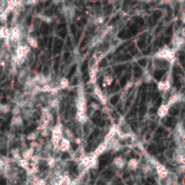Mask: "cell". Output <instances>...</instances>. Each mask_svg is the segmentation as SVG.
I'll list each match as a JSON object with an SVG mask.
<instances>
[{
	"mask_svg": "<svg viewBox=\"0 0 185 185\" xmlns=\"http://www.w3.org/2000/svg\"><path fill=\"white\" fill-rule=\"evenodd\" d=\"M157 88L159 91L166 92L171 88V83H170L169 79H162L158 81L157 83Z\"/></svg>",
	"mask_w": 185,
	"mask_h": 185,
	"instance_id": "9",
	"label": "cell"
},
{
	"mask_svg": "<svg viewBox=\"0 0 185 185\" xmlns=\"http://www.w3.org/2000/svg\"><path fill=\"white\" fill-rule=\"evenodd\" d=\"M155 169H156V173H157L158 177L162 180L165 179L169 175L168 169L164 164H160V162H156V164H155Z\"/></svg>",
	"mask_w": 185,
	"mask_h": 185,
	"instance_id": "4",
	"label": "cell"
},
{
	"mask_svg": "<svg viewBox=\"0 0 185 185\" xmlns=\"http://www.w3.org/2000/svg\"><path fill=\"white\" fill-rule=\"evenodd\" d=\"M127 166L129 170H131V171H136V170L138 168L139 166V162L135 158H131L127 161Z\"/></svg>",
	"mask_w": 185,
	"mask_h": 185,
	"instance_id": "18",
	"label": "cell"
},
{
	"mask_svg": "<svg viewBox=\"0 0 185 185\" xmlns=\"http://www.w3.org/2000/svg\"><path fill=\"white\" fill-rule=\"evenodd\" d=\"M70 87V80L66 78L62 77L60 79V82H59V88H62V90H67Z\"/></svg>",
	"mask_w": 185,
	"mask_h": 185,
	"instance_id": "19",
	"label": "cell"
},
{
	"mask_svg": "<svg viewBox=\"0 0 185 185\" xmlns=\"http://www.w3.org/2000/svg\"><path fill=\"white\" fill-rule=\"evenodd\" d=\"M98 164V158L94 157L92 154L86 155L81 159V164L86 168H93Z\"/></svg>",
	"mask_w": 185,
	"mask_h": 185,
	"instance_id": "3",
	"label": "cell"
},
{
	"mask_svg": "<svg viewBox=\"0 0 185 185\" xmlns=\"http://www.w3.org/2000/svg\"><path fill=\"white\" fill-rule=\"evenodd\" d=\"M88 75H90V82L95 83L97 81L98 77V68L96 66H91L90 71H88Z\"/></svg>",
	"mask_w": 185,
	"mask_h": 185,
	"instance_id": "15",
	"label": "cell"
},
{
	"mask_svg": "<svg viewBox=\"0 0 185 185\" xmlns=\"http://www.w3.org/2000/svg\"><path fill=\"white\" fill-rule=\"evenodd\" d=\"M170 108L167 104H162L159 106L158 109H157V116L160 117V118H164L165 117L169 112H170Z\"/></svg>",
	"mask_w": 185,
	"mask_h": 185,
	"instance_id": "10",
	"label": "cell"
},
{
	"mask_svg": "<svg viewBox=\"0 0 185 185\" xmlns=\"http://www.w3.org/2000/svg\"><path fill=\"white\" fill-rule=\"evenodd\" d=\"M63 137V127L61 124H57L51 128V144L53 149L57 150L61 139Z\"/></svg>",
	"mask_w": 185,
	"mask_h": 185,
	"instance_id": "2",
	"label": "cell"
},
{
	"mask_svg": "<svg viewBox=\"0 0 185 185\" xmlns=\"http://www.w3.org/2000/svg\"><path fill=\"white\" fill-rule=\"evenodd\" d=\"M176 162H178L179 164L181 165H184V162H185V158H184V155L182 153H178V154L176 155L175 157Z\"/></svg>",
	"mask_w": 185,
	"mask_h": 185,
	"instance_id": "23",
	"label": "cell"
},
{
	"mask_svg": "<svg viewBox=\"0 0 185 185\" xmlns=\"http://www.w3.org/2000/svg\"><path fill=\"white\" fill-rule=\"evenodd\" d=\"M105 22V17L104 16H98L97 18L95 19V24L96 25H103Z\"/></svg>",
	"mask_w": 185,
	"mask_h": 185,
	"instance_id": "28",
	"label": "cell"
},
{
	"mask_svg": "<svg viewBox=\"0 0 185 185\" xmlns=\"http://www.w3.org/2000/svg\"><path fill=\"white\" fill-rule=\"evenodd\" d=\"M49 106L51 108H56L59 106V101L57 99H53L49 102Z\"/></svg>",
	"mask_w": 185,
	"mask_h": 185,
	"instance_id": "29",
	"label": "cell"
},
{
	"mask_svg": "<svg viewBox=\"0 0 185 185\" xmlns=\"http://www.w3.org/2000/svg\"><path fill=\"white\" fill-rule=\"evenodd\" d=\"M154 58L156 59V60L165 61L170 64L174 63V62L176 60L174 51L171 50L169 47H166V46L160 49L157 53L154 54Z\"/></svg>",
	"mask_w": 185,
	"mask_h": 185,
	"instance_id": "1",
	"label": "cell"
},
{
	"mask_svg": "<svg viewBox=\"0 0 185 185\" xmlns=\"http://www.w3.org/2000/svg\"><path fill=\"white\" fill-rule=\"evenodd\" d=\"M112 164L117 168V169H124L127 165V162L125 161V159L122 156H116L113 159V162Z\"/></svg>",
	"mask_w": 185,
	"mask_h": 185,
	"instance_id": "11",
	"label": "cell"
},
{
	"mask_svg": "<svg viewBox=\"0 0 185 185\" xmlns=\"http://www.w3.org/2000/svg\"><path fill=\"white\" fill-rule=\"evenodd\" d=\"M118 125H114L111 127V128L108 130V132L107 133V135L104 138V142L109 143L111 140L114 139V137L118 134Z\"/></svg>",
	"mask_w": 185,
	"mask_h": 185,
	"instance_id": "5",
	"label": "cell"
},
{
	"mask_svg": "<svg viewBox=\"0 0 185 185\" xmlns=\"http://www.w3.org/2000/svg\"><path fill=\"white\" fill-rule=\"evenodd\" d=\"M21 37V30L18 27L13 26L9 29V38L12 42H17Z\"/></svg>",
	"mask_w": 185,
	"mask_h": 185,
	"instance_id": "7",
	"label": "cell"
},
{
	"mask_svg": "<svg viewBox=\"0 0 185 185\" xmlns=\"http://www.w3.org/2000/svg\"><path fill=\"white\" fill-rule=\"evenodd\" d=\"M23 124H24L23 117H22L20 115L13 116L12 119H11V125H13V127H22Z\"/></svg>",
	"mask_w": 185,
	"mask_h": 185,
	"instance_id": "16",
	"label": "cell"
},
{
	"mask_svg": "<svg viewBox=\"0 0 185 185\" xmlns=\"http://www.w3.org/2000/svg\"><path fill=\"white\" fill-rule=\"evenodd\" d=\"M34 155V150L32 149V148H28V149L24 150L21 153V159H24L25 161H30L32 159V157Z\"/></svg>",
	"mask_w": 185,
	"mask_h": 185,
	"instance_id": "14",
	"label": "cell"
},
{
	"mask_svg": "<svg viewBox=\"0 0 185 185\" xmlns=\"http://www.w3.org/2000/svg\"><path fill=\"white\" fill-rule=\"evenodd\" d=\"M74 143L75 144H77V145H81L82 144V139L81 138H79V137H76V138H74Z\"/></svg>",
	"mask_w": 185,
	"mask_h": 185,
	"instance_id": "33",
	"label": "cell"
},
{
	"mask_svg": "<svg viewBox=\"0 0 185 185\" xmlns=\"http://www.w3.org/2000/svg\"><path fill=\"white\" fill-rule=\"evenodd\" d=\"M0 38L5 40L9 38V29L6 26L0 27Z\"/></svg>",
	"mask_w": 185,
	"mask_h": 185,
	"instance_id": "20",
	"label": "cell"
},
{
	"mask_svg": "<svg viewBox=\"0 0 185 185\" xmlns=\"http://www.w3.org/2000/svg\"><path fill=\"white\" fill-rule=\"evenodd\" d=\"M3 166H4V162H3L2 159H0V169H1Z\"/></svg>",
	"mask_w": 185,
	"mask_h": 185,
	"instance_id": "34",
	"label": "cell"
},
{
	"mask_svg": "<svg viewBox=\"0 0 185 185\" xmlns=\"http://www.w3.org/2000/svg\"><path fill=\"white\" fill-rule=\"evenodd\" d=\"M46 164L49 167L51 168H53L56 164V162H55V159L53 157H51V156H48L46 158Z\"/></svg>",
	"mask_w": 185,
	"mask_h": 185,
	"instance_id": "26",
	"label": "cell"
},
{
	"mask_svg": "<svg viewBox=\"0 0 185 185\" xmlns=\"http://www.w3.org/2000/svg\"><path fill=\"white\" fill-rule=\"evenodd\" d=\"M93 92H94V94L99 98V99L100 100V102L102 103L103 105H106V104H107V99H106V97L104 96V94H103V92H102V90H101V88H100L99 86L94 87Z\"/></svg>",
	"mask_w": 185,
	"mask_h": 185,
	"instance_id": "13",
	"label": "cell"
},
{
	"mask_svg": "<svg viewBox=\"0 0 185 185\" xmlns=\"http://www.w3.org/2000/svg\"><path fill=\"white\" fill-rule=\"evenodd\" d=\"M40 19L42 20L43 22H45V23H48V24H50L51 22V18L49 17V16H41Z\"/></svg>",
	"mask_w": 185,
	"mask_h": 185,
	"instance_id": "31",
	"label": "cell"
},
{
	"mask_svg": "<svg viewBox=\"0 0 185 185\" xmlns=\"http://www.w3.org/2000/svg\"><path fill=\"white\" fill-rule=\"evenodd\" d=\"M181 99H182V95L180 93H175V94H173L172 96H170L166 104L171 108L172 106L176 104V103H178Z\"/></svg>",
	"mask_w": 185,
	"mask_h": 185,
	"instance_id": "12",
	"label": "cell"
},
{
	"mask_svg": "<svg viewBox=\"0 0 185 185\" xmlns=\"http://www.w3.org/2000/svg\"><path fill=\"white\" fill-rule=\"evenodd\" d=\"M27 140H29V141H36V139H37V134L35 132H32L30 133L28 136H27Z\"/></svg>",
	"mask_w": 185,
	"mask_h": 185,
	"instance_id": "27",
	"label": "cell"
},
{
	"mask_svg": "<svg viewBox=\"0 0 185 185\" xmlns=\"http://www.w3.org/2000/svg\"><path fill=\"white\" fill-rule=\"evenodd\" d=\"M71 141L69 139L65 138V137H62L60 141V144H59V146H58V150L60 152H62V153H65V152H68L70 151L71 147Z\"/></svg>",
	"mask_w": 185,
	"mask_h": 185,
	"instance_id": "6",
	"label": "cell"
},
{
	"mask_svg": "<svg viewBox=\"0 0 185 185\" xmlns=\"http://www.w3.org/2000/svg\"><path fill=\"white\" fill-rule=\"evenodd\" d=\"M18 164H20V166L25 169V170H29V168H30V164H29L28 161H25L24 159H20L18 161Z\"/></svg>",
	"mask_w": 185,
	"mask_h": 185,
	"instance_id": "25",
	"label": "cell"
},
{
	"mask_svg": "<svg viewBox=\"0 0 185 185\" xmlns=\"http://www.w3.org/2000/svg\"><path fill=\"white\" fill-rule=\"evenodd\" d=\"M134 86V82H133V81H128V82L125 85V87H124V90L127 91V90H129L130 88H132V87Z\"/></svg>",
	"mask_w": 185,
	"mask_h": 185,
	"instance_id": "30",
	"label": "cell"
},
{
	"mask_svg": "<svg viewBox=\"0 0 185 185\" xmlns=\"http://www.w3.org/2000/svg\"><path fill=\"white\" fill-rule=\"evenodd\" d=\"M26 42H27V45L29 47L34 48V49H37L39 47L38 41H37V39L34 36H28L26 38Z\"/></svg>",
	"mask_w": 185,
	"mask_h": 185,
	"instance_id": "17",
	"label": "cell"
},
{
	"mask_svg": "<svg viewBox=\"0 0 185 185\" xmlns=\"http://www.w3.org/2000/svg\"><path fill=\"white\" fill-rule=\"evenodd\" d=\"M114 81V79L111 75H106L104 77V79H103V87L106 88L108 86H111Z\"/></svg>",
	"mask_w": 185,
	"mask_h": 185,
	"instance_id": "21",
	"label": "cell"
},
{
	"mask_svg": "<svg viewBox=\"0 0 185 185\" xmlns=\"http://www.w3.org/2000/svg\"><path fill=\"white\" fill-rule=\"evenodd\" d=\"M10 106L7 105V104H0V113H3V114H7L8 112H10Z\"/></svg>",
	"mask_w": 185,
	"mask_h": 185,
	"instance_id": "24",
	"label": "cell"
},
{
	"mask_svg": "<svg viewBox=\"0 0 185 185\" xmlns=\"http://www.w3.org/2000/svg\"><path fill=\"white\" fill-rule=\"evenodd\" d=\"M38 143H37V141H32L31 143H30V147L29 148H32V149H34V150H35V148H37L38 147Z\"/></svg>",
	"mask_w": 185,
	"mask_h": 185,
	"instance_id": "32",
	"label": "cell"
},
{
	"mask_svg": "<svg viewBox=\"0 0 185 185\" xmlns=\"http://www.w3.org/2000/svg\"><path fill=\"white\" fill-rule=\"evenodd\" d=\"M63 135H64V136H63V137L69 139L71 142V141H73L74 138H75V137H74L73 133H72V132H71V129H69V128H64V129H63Z\"/></svg>",
	"mask_w": 185,
	"mask_h": 185,
	"instance_id": "22",
	"label": "cell"
},
{
	"mask_svg": "<svg viewBox=\"0 0 185 185\" xmlns=\"http://www.w3.org/2000/svg\"><path fill=\"white\" fill-rule=\"evenodd\" d=\"M108 143H107V142H103V143H101L100 145H99V146L96 148V149L92 152V155L94 157H96V158H99L100 155L104 153L107 149H108Z\"/></svg>",
	"mask_w": 185,
	"mask_h": 185,
	"instance_id": "8",
	"label": "cell"
}]
</instances>
